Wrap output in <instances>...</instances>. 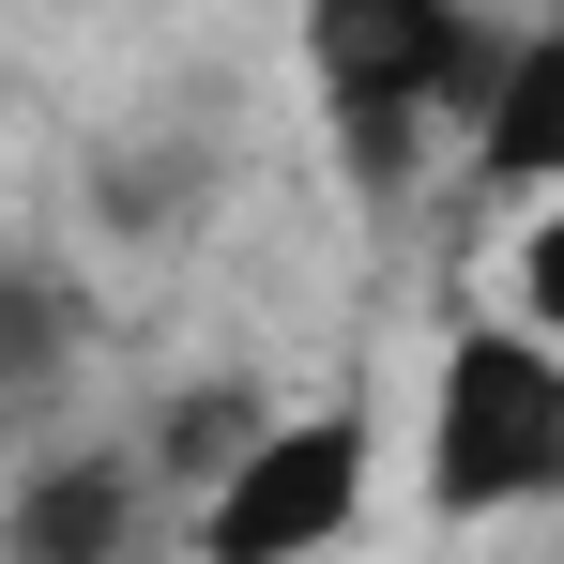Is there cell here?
I'll list each match as a JSON object with an SVG mask.
<instances>
[{"label": "cell", "instance_id": "6da1fadb", "mask_svg": "<svg viewBox=\"0 0 564 564\" xmlns=\"http://www.w3.org/2000/svg\"><path fill=\"white\" fill-rule=\"evenodd\" d=\"M305 62H321V93H336V138H351L367 198H397L427 122H488L503 62H519V31L443 15V0H336V15L305 31Z\"/></svg>", "mask_w": 564, "mask_h": 564}, {"label": "cell", "instance_id": "7a4b0ae2", "mask_svg": "<svg viewBox=\"0 0 564 564\" xmlns=\"http://www.w3.org/2000/svg\"><path fill=\"white\" fill-rule=\"evenodd\" d=\"M564 488V351L519 321H458L427 381V503L443 519H519Z\"/></svg>", "mask_w": 564, "mask_h": 564}, {"label": "cell", "instance_id": "3957f363", "mask_svg": "<svg viewBox=\"0 0 564 564\" xmlns=\"http://www.w3.org/2000/svg\"><path fill=\"white\" fill-rule=\"evenodd\" d=\"M367 519V412H275L245 458L198 488V564H321Z\"/></svg>", "mask_w": 564, "mask_h": 564}, {"label": "cell", "instance_id": "277c9868", "mask_svg": "<svg viewBox=\"0 0 564 564\" xmlns=\"http://www.w3.org/2000/svg\"><path fill=\"white\" fill-rule=\"evenodd\" d=\"M138 519H153V473L122 443L31 458V488L0 503V564H138Z\"/></svg>", "mask_w": 564, "mask_h": 564}, {"label": "cell", "instance_id": "5b68a950", "mask_svg": "<svg viewBox=\"0 0 564 564\" xmlns=\"http://www.w3.org/2000/svg\"><path fill=\"white\" fill-rule=\"evenodd\" d=\"M473 169H488L503 198H534V214L564 198V15H550V31H519L503 93H488V122H473Z\"/></svg>", "mask_w": 564, "mask_h": 564}, {"label": "cell", "instance_id": "8992f818", "mask_svg": "<svg viewBox=\"0 0 564 564\" xmlns=\"http://www.w3.org/2000/svg\"><path fill=\"white\" fill-rule=\"evenodd\" d=\"M260 427H275V412H260L245 381H184V397H169V427L138 443V473H153V488H214V473L260 443Z\"/></svg>", "mask_w": 564, "mask_h": 564}, {"label": "cell", "instance_id": "52a82bcc", "mask_svg": "<svg viewBox=\"0 0 564 564\" xmlns=\"http://www.w3.org/2000/svg\"><path fill=\"white\" fill-rule=\"evenodd\" d=\"M62 367H77V290L0 260V397H46Z\"/></svg>", "mask_w": 564, "mask_h": 564}, {"label": "cell", "instance_id": "ba28073f", "mask_svg": "<svg viewBox=\"0 0 564 564\" xmlns=\"http://www.w3.org/2000/svg\"><path fill=\"white\" fill-rule=\"evenodd\" d=\"M519 336H550V351H564V198L519 229Z\"/></svg>", "mask_w": 564, "mask_h": 564}]
</instances>
